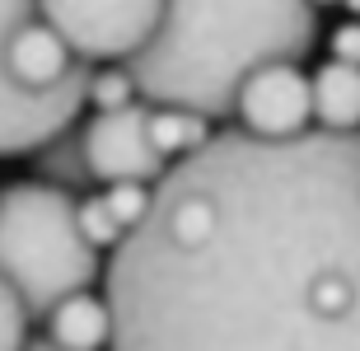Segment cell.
<instances>
[{
    "instance_id": "6da1fadb",
    "label": "cell",
    "mask_w": 360,
    "mask_h": 351,
    "mask_svg": "<svg viewBox=\"0 0 360 351\" xmlns=\"http://www.w3.org/2000/svg\"><path fill=\"white\" fill-rule=\"evenodd\" d=\"M112 351H360V132H220L103 272Z\"/></svg>"
},
{
    "instance_id": "7a4b0ae2",
    "label": "cell",
    "mask_w": 360,
    "mask_h": 351,
    "mask_svg": "<svg viewBox=\"0 0 360 351\" xmlns=\"http://www.w3.org/2000/svg\"><path fill=\"white\" fill-rule=\"evenodd\" d=\"M319 42L309 0H164L160 33L122 66L155 108L234 117L239 84L267 61H304Z\"/></svg>"
},
{
    "instance_id": "3957f363",
    "label": "cell",
    "mask_w": 360,
    "mask_h": 351,
    "mask_svg": "<svg viewBox=\"0 0 360 351\" xmlns=\"http://www.w3.org/2000/svg\"><path fill=\"white\" fill-rule=\"evenodd\" d=\"M0 281L19 291L28 319H47L98 281V248L84 239L75 192L38 178L0 188Z\"/></svg>"
},
{
    "instance_id": "277c9868",
    "label": "cell",
    "mask_w": 360,
    "mask_h": 351,
    "mask_svg": "<svg viewBox=\"0 0 360 351\" xmlns=\"http://www.w3.org/2000/svg\"><path fill=\"white\" fill-rule=\"evenodd\" d=\"M38 19V0H0V160L10 155H38L52 136H61L66 127H75L89 103V80H75L66 89L38 94L24 89L10 70V38L14 28Z\"/></svg>"
},
{
    "instance_id": "5b68a950",
    "label": "cell",
    "mask_w": 360,
    "mask_h": 351,
    "mask_svg": "<svg viewBox=\"0 0 360 351\" xmlns=\"http://www.w3.org/2000/svg\"><path fill=\"white\" fill-rule=\"evenodd\" d=\"M38 14L89 66L131 61L164 24V0H38Z\"/></svg>"
},
{
    "instance_id": "8992f818",
    "label": "cell",
    "mask_w": 360,
    "mask_h": 351,
    "mask_svg": "<svg viewBox=\"0 0 360 351\" xmlns=\"http://www.w3.org/2000/svg\"><path fill=\"white\" fill-rule=\"evenodd\" d=\"M84 160H89L94 183H160L174 164L150 136V103L136 98L127 108L94 113L84 122Z\"/></svg>"
},
{
    "instance_id": "52a82bcc",
    "label": "cell",
    "mask_w": 360,
    "mask_h": 351,
    "mask_svg": "<svg viewBox=\"0 0 360 351\" xmlns=\"http://www.w3.org/2000/svg\"><path fill=\"white\" fill-rule=\"evenodd\" d=\"M234 117L248 136L295 141L314 132V80L300 70V61H267L239 84Z\"/></svg>"
},
{
    "instance_id": "ba28073f",
    "label": "cell",
    "mask_w": 360,
    "mask_h": 351,
    "mask_svg": "<svg viewBox=\"0 0 360 351\" xmlns=\"http://www.w3.org/2000/svg\"><path fill=\"white\" fill-rule=\"evenodd\" d=\"M10 70H14V80L24 84V89H38V94H52V89H66V84L89 80L94 75V66L70 52V42L61 38L42 14L14 28Z\"/></svg>"
},
{
    "instance_id": "9c48e42d",
    "label": "cell",
    "mask_w": 360,
    "mask_h": 351,
    "mask_svg": "<svg viewBox=\"0 0 360 351\" xmlns=\"http://www.w3.org/2000/svg\"><path fill=\"white\" fill-rule=\"evenodd\" d=\"M42 324H47V338L66 351H112V309H108V295L75 291Z\"/></svg>"
},
{
    "instance_id": "30bf717a",
    "label": "cell",
    "mask_w": 360,
    "mask_h": 351,
    "mask_svg": "<svg viewBox=\"0 0 360 351\" xmlns=\"http://www.w3.org/2000/svg\"><path fill=\"white\" fill-rule=\"evenodd\" d=\"M314 127L319 132H360V66L328 56L314 75Z\"/></svg>"
},
{
    "instance_id": "8fae6325",
    "label": "cell",
    "mask_w": 360,
    "mask_h": 351,
    "mask_svg": "<svg viewBox=\"0 0 360 351\" xmlns=\"http://www.w3.org/2000/svg\"><path fill=\"white\" fill-rule=\"evenodd\" d=\"M33 174L38 183H52L61 192H75V197H89L94 188V174H89V160H84V127H66L61 136H52L47 146L33 155Z\"/></svg>"
},
{
    "instance_id": "7c38bea8",
    "label": "cell",
    "mask_w": 360,
    "mask_h": 351,
    "mask_svg": "<svg viewBox=\"0 0 360 351\" xmlns=\"http://www.w3.org/2000/svg\"><path fill=\"white\" fill-rule=\"evenodd\" d=\"M150 136H155V146L164 150V160L178 164V160L197 155V150L211 141L215 122L192 113V108H155V103H150Z\"/></svg>"
},
{
    "instance_id": "4fadbf2b",
    "label": "cell",
    "mask_w": 360,
    "mask_h": 351,
    "mask_svg": "<svg viewBox=\"0 0 360 351\" xmlns=\"http://www.w3.org/2000/svg\"><path fill=\"white\" fill-rule=\"evenodd\" d=\"M80 225H84V239L94 248H117L127 239V225L117 220V211L108 206L103 192H94V197H80Z\"/></svg>"
},
{
    "instance_id": "5bb4252c",
    "label": "cell",
    "mask_w": 360,
    "mask_h": 351,
    "mask_svg": "<svg viewBox=\"0 0 360 351\" xmlns=\"http://www.w3.org/2000/svg\"><path fill=\"white\" fill-rule=\"evenodd\" d=\"M136 80H131V70L122 66H103V70H94V84H89V103L94 113H112V108H127V103H136Z\"/></svg>"
},
{
    "instance_id": "9a60e30c",
    "label": "cell",
    "mask_w": 360,
    "mask_h": 351,
    "mask_svg": "<svg viewBox=\"0 0 360 351\" xmlns=\"http://www.w3.org/2000/svg\"><path fill=\"white\" fill-rule=\"evenodd\" d=\"M28 347V305L19 300L10 281H0V351H24Z\"/></svg>"
},
{
    "instance_id": "2e32d148",
    "label": "cell",
    "mask_w": 360,
    "mask_h": 351,
    "mask_svg": "<svg viewBox=\"0 0 360 351\" xmlns=\"http://www.w3.org/2000/svg\"><path fill=\"white\" fill-rule=\"evenodd\" d=\"M103 197H108V206L117 211V220L127 225V234L146 220V211H150V202H155V188L150 183H112V188H103Z\"/></svg>"
},
{
    "instance_id": "e0dca14e",
    "label": "cell",
    "mask_w": 360,
    "mask_h": 351,
    "mask_svg": "<svg viewBox=\"0 0 360 351\" xmlns=\"http://www.w3.org/2000/svg\"><path fill=\"white\" fill-rule=\"evenodd\" d=\"M333 56H337V61L360 66V24H356V19H351V24H342L333 33Z\"/></svg>"
},
{
    "instance_id": "ac0fdd59",
    "label": "cell",
    "mask_w": 360,
    "mask_h": 351,
    "mask_svg": "<svg viewBox=\"0 0 360 351\" xmlns=\"http://www.w3.org/2000/svg\"><path fill=\"white\" fill-rule=\"evenodd\" d=\"M24 351H66V347H56V342L42 333V338H28V347H24Z\"/></svg>"
},
{
    "instance_id": "d6986e66",
    "label": "cell",
    "mask_w": 360,
    "mask_h": 351,
    "mask_svg": "<svg viewBox=\"0 0 360 351\" xmlns=\"http://www.w3.org/2000/svg\"><path fill=\"white\" fill-rule=\"evenodd\" d=\"M309 5H314V10H319V5H342V0H309Z\"/></svg>"
}]
</instances>
